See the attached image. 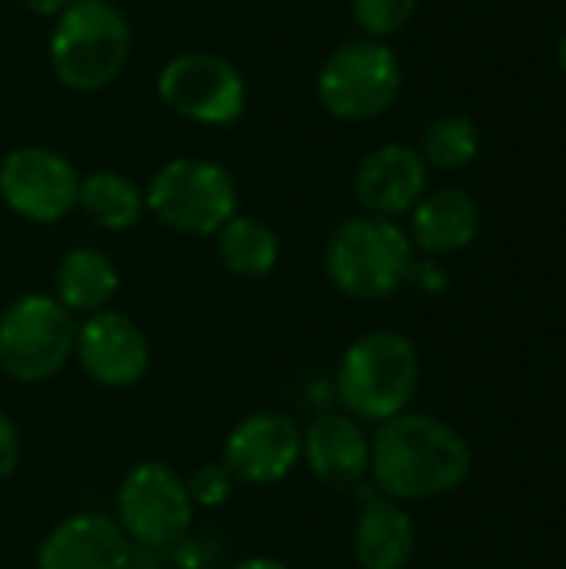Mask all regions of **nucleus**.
<instances>
[{"label": "nucleus", "instance_id": "f3484780", "mask_svg": "<svg viewBox=\"0 0 566 569\" xmlns=\"http://www.w3.org/2000/svg\"><path fill=\"white\" fill-rule=\"evenodd\" d=\"M350 550L360 569H407L417 557V527L404 503L370 497L350 530Z\"/></svg>", "mask_w": 566, "mask_h": 569}, {"label": "nucleus", "instance_id": "20e7f679", "mask_svg": "<svg viewBox=\"0 0 566 569\" xmlns=\"http://www.w3.org/2000/svg\"><path fill=\"white\" fill-rule=\"evenodd\" d=\"M130 57V23L110 0H70L50 30V67L77 93L113 83Z\"/></svg>", "mask_w": 566, "mask_h": 569}, {"label": "nucleus", "instance_id": "a211bd4d", "mask_svg": "<svg viewBox=\"0 0 566 569\" xmlns=\"http://www.w3.org/2000/svg\"><path fill=\"white\" fill-rule=\"evenodd\" d=\"M120 293V270L100 247H73L53 270V297L77 317H93Z\"/></svg>", "mask_w": 566, "mask_h": 569}, {"label": "nucleus", "instance_id": "1a4fd4ad", "mask_svg": "<svg viewBox=\"0 0 566 569\" xmlns=\"http://www.w3.org/2000/svg\"><path fill=\"white\" fill-rule=\"evenodd\" d=\"M160 100L183 120L207 127H230L247 110L244 73L220 53L183 50L157 73Z\"/></svg>", "mask_w": 566, "mask_h": 569}, {"label": "nucleus", "instance_id": "cd10ccee", "mask_svg": "<svg viewBox=\"0 0 566 569\" xmlns=\"http://www.w3.org/2000/svg\"><path fill=\"white\" fill-rule=\"evenodd\" d=\"M557 63H560V70H564L566 77V30L564 37H560V43H557Z\"/></svg>", "mask_w": 566, "mask_h": 569}, {"label": "nucleus", "instance_id": "f03ea898", "mask_svg": "<svg viewBox=\"0 0 566 569\" xmlns=\"http://www.w3.org/2000/svg\"><path fill=\"white\" fill-rule=\"evenodd\" d=\"M420 387V357L410 337L370 330L350 340L334 367V400L360 423H387L410 410Z\"/></svg>", "mask_w": 566, "mask_h": 569}, {"label": "nucleus", "instance_id": "39448f33", "mask_svg": "<svg viewBox=\"0 0 566 569\" xmlns=\"http://www.w3.org/2000/svg\"><path fill=\"white\" fill-rule=\"evenodd\" d=\"M147 213L183 237H217L240 213V187L234 173L207 157L167 160L143 190Z\"/></svg>", "mask_w": 566, "mask_h": 569}, {"label": "nucleus", "instance_id": "393cba45", "mask_svg": "<svg viewBox=\"0 0 566 569\" xmlns=\"http://www.w3.org/2000/svg\"><path fill=\"white\" fill-rule=\"evenodd\" d=\"M407 283H414V287H420L427 293H440L447 287V273L434 263V257H427V260H414Z\"/></svg>", "mask_w": 566, "mask_h": 569}, {"label": "nucleus", "instance_id": "bb28decb", "mask_svg": "<svg viewBox=\"0 0 566 569\" xmlns=\"http://www.w3.org/2000/svg\"><path fill=\"white\" fill-rule=\"evenodd\" d=\"M230 569H290L284 560H277V557H247V560H240V563H234Z\"/></svg>", "mask_w": 566, "mask_h": 569}, {"label": "nucleus", "instance_id": "f8f14e48", "mask_svg": "<svg viewBox=\"0 0 566 569\" xmlns=\"http://www.w3.org/2000/svg\"><path fill=\"white\" fill-rule=\"evenodd\" d=\"M220 463L237 487H277L300 467V423L284 410H254L224 437Z\"/></svg>", "mask_w": 566, "mask_h": 569}, {"label": "nucleus", "instance_id": "6e6552de", "mask_svg": "<svg viewBox=\"0 0 566 569\" xmlns=\"http://www.w3.org/2000/svg\"><path fill=\"white\" fill-rule=\"evenodd\" d=\"M404 87L400 57L384 40L340 43L317 73V97L337 120H374L387 113Z\"/></svg>", "mask_w": 566, "mask_h": 569}, {"label": "nucleus", "instance_id": "412c9836", "mask_svg": "<svg viewBox=\"0 0 566 569\" xmlns=\"http://www.w3.org/2000/svg\"><path fill=\"white\" fill-rule=\"evenodd\" d=\"M480 153V130L464 113H444L427 123L420 157L434 170H464Z\"/></svg>", "mask_w": 566, "mask_h": 569}, {"label": "nucleus", "instance_id": "7ed1b4c3", "mask_svg": "<svg viewBox=\"0 0 566 569\" xmlns=\"http://www.w3.org/2000/svg\"><path fill=\"white\" fill-rule=\"evenodd\" d=\"M414 243L397 220L357 213L340 220L324 247V270L337 293L377 303L394 297L414 267Z\"/></svg>", "mask_w": 566, "mask_h": 569}, {"label": "nucleus", "instance_id": "2eb2a0df", "mask_svg": "<svg viewBox=\"0 0 566 569\" xmlns=\"http://www.w3.org/2000/svg\"><path fill=\"white\" fill-rule=\"evenodd\" d=\"M427 163L417 147L384 143L370 150L354 173V197L374 217H400L427 193Z\"/></svg>", "mask_w": 566, "mask_h": 569}, {"label": "nucleus", "instance_id": "9d476101", "mask_svg": "<svg viewBox=\"0 0 566 569\" xmlns=\"http://www.w3.org/2000/svg\"><path fill=\"white\" fill-rule=\"evenodd\" d=\"M80 170L53 147L27 143L0 163V200L30 223H60L77 210Z\"/></svg>", "mask_w": 566, "mask_h": 569}, {"label": "nucleus", "instance_id": "5701e85b", "mask_svg": "<svg viewBox=\"0 0 566 569\" xmlns=\"http://www.w3.org/2000/svg\"><path fill=\"white\" fill-rule=\"evenodd\" d=\"M183 480H187V490H190L193 507H203V510L224 507V503L234 497V490H237V480L230 477V470H227L220 460H203V463H197Z\"/></svg>", "mask_w": 566, "mask_h": 569}, {"label": "nucleus", "instance_id": "dca6fc26", "mask_svg": "<svg viewBox=\"0 0 566 569\" xmlns=\"http://www.w3.org/2000/svg\"><path fill=\"white\" fill-rule=\"evenodd\" d=\"M480 233V207L457 187L430 190L410 210V243L427 257H450L467 250Z\"/></svg>", "mask_w": 566, "mask_h": 569}, {"label": "nucleus", "instance_id": "4be33fe9", "mask_svg": "<svg viewBox=\"0 0 566 569\" xmlns=\"http://www.w3.org/2000/svg\"><path fill=\"white\" fill-rule=\"evenodd\" d=\"M350 13L370 40H387L414 20L417 0H350Z\"/></svg>", "mask_w": 566, "mask_h": 569}, {"label": "nucleus", "instance_id": "f257e3e1", "mask_svg": "<svg viewBox=\"0 0 566 569\" xmlns=\"http://www.w3.org/2000/svg\"><path fill=\"white\" fill-rule=\"evenodd\" d=\"M474 453L464 433L440 417L404 410L370 437L374 490L394 503H424L447 497L470 477Z\"/></svg>", "mask_w": 566, "mask_h": 569}, {"label": "nucleus", "instance_id": "aec40b11", "mask_svg": "<svg viewBox=\"0 0 566 569\" xmlns=\"http://www.w3.org/2000/svg\"><path fill=\"white\" fill-rule=\"evenodd\" d=\"M217 257L227 273L260 280L280 263V237L267 220L237 213L217 230Z\"/></svg>", "mask_w": 566, "mask_h": 569}, {"label": "nucleus", "instance_id": "9b49d317", "mask_svg": "<svg viewBox=\"0 0 566 569\" xmlns=\"http://www.w3.org/2000/svg\"><path fill=\"white\" fill-rule=\"evenodd\" d=\"M73 360L90 383L103 390H133L150 373L153 350L133 317L107 307L77 320Z\"/></svg>", "mask_w": 566, "mask_h": 569}, {"label": "nucleus", "instance_id": "a878e982", "mask_svg": "<svg viewBox=\"0 0 566 569\" xmlns=\"http://www.w3.org/2000/svg\"><path fill=\"white\" fill-rule=\"evenodd\" d=\"M23 10H30V13H37V17H60L63 10H67V3L70 0H17Z\"/></svg>", "mask_w": 566, "mask_h": 569}, {"label": "nucleus", "instance_id": "ddd939ff", "mask_svg": "<svg viewBox=\"0 0 566 569\" xmlns=\"http://www.w3.org/2000/svg\"><path fill=\"white\" fill-rule=\"evenodd\" d=\"M300 463L324 490L350 493L370 477V433L340 407L317 410L300 427Z\"/></svg>", "mask_w": 566, "mask_h": 569}, {"label": "nucleus", "instance_id": "423d86ee", "mask_svg": "<svg viewBox=\"0 0 566 569\" xmlns=\"http://www.w3.org/2000/svg\"><path fill=\"white\" fill-rule=\"evenodd\" d=\"M193 500L180 470L163 460L133 463L117 483L113 520L143 553L177 550L193 527Z\"/></svg>", "mask_w": 566, "mask_h": 569}, {"label": "nucleus", "instance_id": "6ab92c4d", "mask_svg": "<svg viewBox=\"0 0 566 569\" xmlns=\"http://www.w3.org/2000/svg\"><path fill=\"white\" fill-rule=\"evenodd\" d=\"M77 210H83V217L93 227H100L107 233H123L143 220L147 200H143V190L127 173L93 170L80 180Z\"/></svg>", "mask_w": 566, "mask_h": 569}, {"label": "nucleus", "instance_id": "b1692460", "mask_svg": "<svg viewBox=\"0 0 566 569\" xmlns=\"http://www.w3.org/2000/svg\"><path fill=\"white\" fill-rule=\"evenodd\" d=\"M20 457H23L20 430H17V423L10 420V413L0 410V483H3L7 477H13V470L20 467Z\"/></svg>", "mask_w": 566, "mask_h": 569}, {"label": "nucleus", "instance_id": "4468645a", "mask_svg": "<svg viewBox=\"0 0 566 569\" xmlns=\"http://www.w3.org/2000/svg\"><path fill=\"white\" fill-rule=\"evenodd\" d=\"M133 543L110 513L83 510L57 520L37 543V569H130Z\"/></svg>", "mask_w": 566, "mask_h": 569}, {"label": "nucleus", "instance_id": "0eeeda50", "mask_svg": "<svg viewBox=\"0 0 566 569\" xmlns=\"http://www.w3.org/2000/svg\"><path fill=\"white\" fill-rule=\"evenodd\" d=\"M77 317L53 293H23L0 313V373L37 387L73 360Z\"/></svg>", "mask_w": 566, "mask_h": 569}]
</instances>
